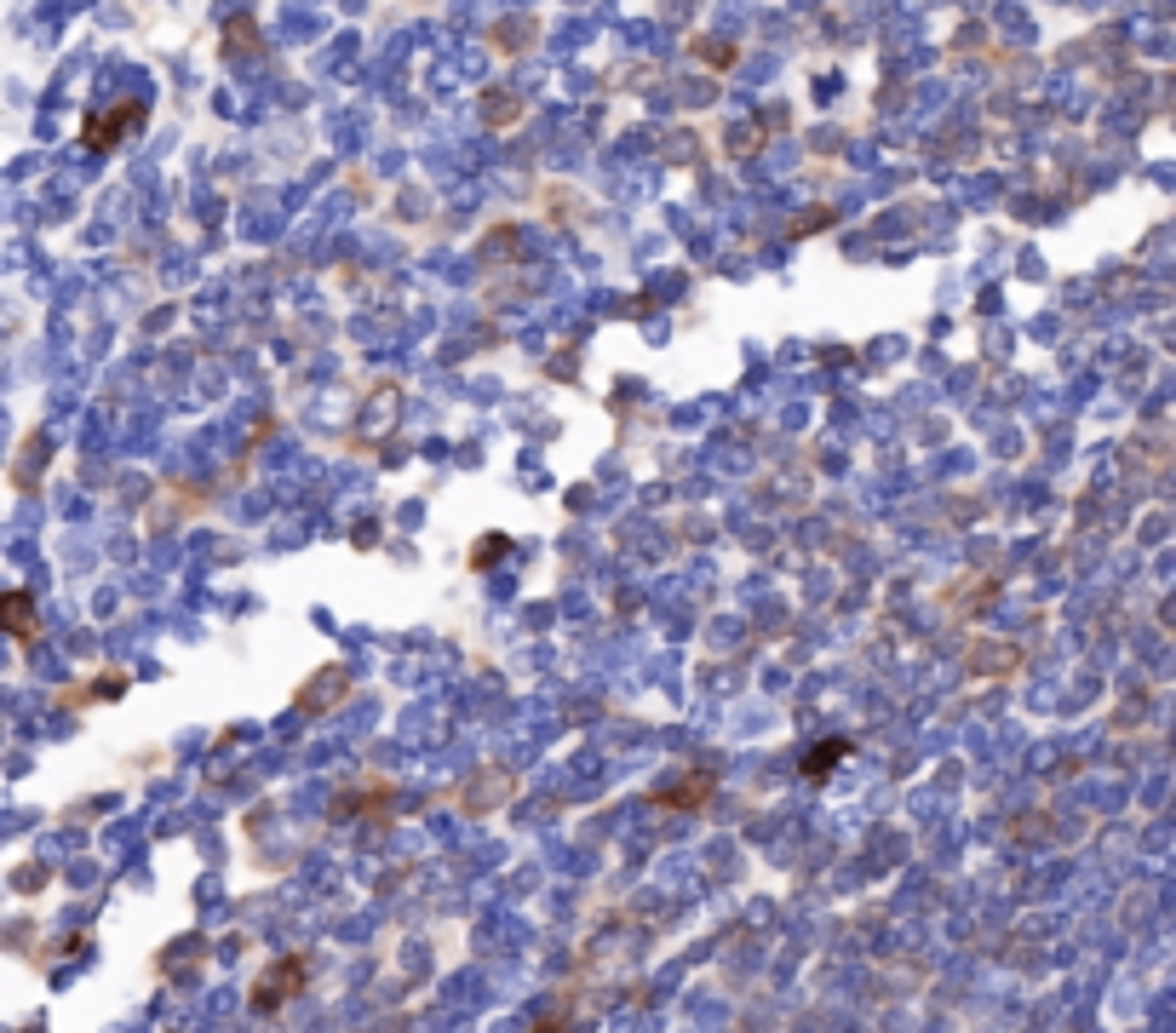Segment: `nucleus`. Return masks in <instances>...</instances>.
I'll list each match as a JSON object with an SVG mask.
<instances>
[{
    "mask_svg": "<svg viewBox=\"0 0 1176 1033\" xmlns=\"http://www.w3.org/2000/svg\"><path fill=\"white\" fill-rule=\"evenodd\" d=\"M505 545H511L505 534H489V540H482L477 552H471V569H489V563H500V557H505Z\"/></svg>",
    "mask_w": 1176,
    "mask_h": 1033,
    "instance_id": "obj_6",
    "label": "nucleus"
},
{
    "mask_svg": "<svg viewBox=\"0 0 1176 1033\" xmlns=\"http://www.w3.org/2000/svg\"><path fill=\"white\" fill-rule=\"evenodd\" d=\"M700 58H706V64H729L735 52H729V47H700Z\"/></svg>",
    "mask_w": 1176,
    "mask_h": 1033,
    "instance_id": "obj_7",
    "label": "nucleus"
},
{
    "mask_svg": "<svg viewBox=\"0 0 1176 1033\" xmlns=\"http://www.w3.org/2000/svg\"><path fill=\"white\" fill-rule=\"evenodd\" d=\"M844 753H849V741H826V746H815V753H804V776H809V781H821Z\"/></svg>",
    "mask_w": 1176,
    "mask_h": 1033,
    "instance_id": "obj_4",
    "label": "nucleus"
},
{
    "mask_svg": "<svg viewBox=\"0 0 1176 1033\" xmlns=\"http://www.w3.org/2000/svg\"><path fill=\"white\" fill-rule=\"evenodd\" d=\"M304 977H311V965H304V954H281L265 977L253 982V1005L258 1010H281L293 999V987H304Z\"/></svg>",
    "mask_w": 1176,
    "mask_h": 1033,
    "instance_id": "obj_2",
    "label": "nucleus"
},
{
    "mask_svg": "<svg viewBox=\"0 0 1176 1033\" xmlns=\"http://www.w3.org/2000/svg\"><path fill=\"white\" fill-rule=\"evenodd\" d=\"M700 798H712V776H695L683 793H655V804H672V809H688V804H700Z\"/></svg>",
    "mask_w": 1176,
    "mask_h": 1033,
    "instance_id": "obj_5",
    "label": "nucleus"
},
{
    "mask_svg": "<svg viewBox=\"0 0 1176 1033\" xmlns=\"http://www.w3.org/2000/svg\"><path fill=\"white\" fill-rule=\"evenodd\" d=\"M144 115H150V110H144V98H127V104H115V110H92V115H87V127H80V144L104 155V150L121 144V138H132L138 127H144Z\"/></svg>",
    "mask_w": 1176,
    "mask_h": 1033,
    "instance_id": "obj_1",
    "label": "nucleus"
},
{
    "mask_svg": "<svg viewBox=\"0 0 1176 1033\" xmlns=\"http://www.w3.org/2000/svg\"><path fill=\"white\" fill-rule=\"evenodd\" d=\"M35 626H40V620H35L29 592H7V597H0V632H12V638H24V643H29V638H35Z\"/></svg>",
    "mask_w": 1176,
    "mask_h": 1033,
    "instance_id": "obj_3",
    "label": "nucleus"
}]
</instances>
